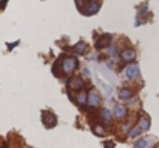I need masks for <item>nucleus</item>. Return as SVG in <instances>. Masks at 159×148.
Wrapping results in <instances>:
<instances>
[{
  "instance_id": "nucleus-8",
  "label": "nucleus",
  "mask_w": 159,
  "mask_h": 148,
  "mask_svg": "<svg viewBox=\"0 0 159 148\" xmlns=\"http://www.w3.org/2000/svg\"><path fill=\"white\" fill-rule=\"evenodd\" d=\"M42 120H43V123L50 128V127H54L56 125V122H57V119H56V116L51 114V117H48V111H43V114H42Z\"/></svg>"
},
{
  "instance_id": "nucleus-16",
  "label": "nucleus",
  "mask_w": 159,
  "mask_h": 148,
  "mask_svg": "<svg viewBox=\"0 0 159 148\" xmlns=\"http://www.w3.org/2000/svg\"><path fill=\"white\" fill-rule=\"evenodd\" d=\"M148 145H150V139H138L134 144L136 148H147Z\"/></svg>"
},
{
  "instance_id": "nucleus-18",
  "label": "nucleus",
  "mask_w": 159,
  "mask_h": 148,
  "mask_svg": "<svg viewBox=\"0 0 159 148\" xmlns=\"http://www.w3.org/2000/svg\"><path fill=\"white\" fill-rule=\"evenodd\" d=\"M93 130H94V133H96V134H101V136L104 134V130H102V128H99V127H93Z\"/></svg>"
},
{
  "instance_id": "nucleus-9",
  "label": "nucleus",
  "mask_w": 159,
  "mask_h": 148,
  "mask_svg": "<svg viewBox=\"0 0 159 148\" xmlns=\"http://www.w3.org/2000/svg\"><path fill=\"white\" fill-rule=\"evenodd\" d=\"M113 114H114V117H117V119H124V117L127 116V108H125L124 105H116L114 110H113Z\"/></svg>"
},
{
  "instance_id": "nucleus-15",
  "label": "nucleus",
  "mask_w": 159,
  "mask_h": 148,
  "mask_svg": "<svg viewBox=\"0 0 159 148\" xmlns=\"http://www.w3.org/2000/svg\"><path fill=\"white\" fill-rule=\"evenodd\" d=\"M76 102H77L79 105H84L85 102H88V93H85V91L79 93V94L76 96Z\"/></svg>"
},
{
  "instance_id": "nucleus-3",
  "label": "nucleus",
  "mask_w": 159,
  "mask_h": 148,
  "mask_svg": "<svg viewBox=\"0 0 159 148\" xmlns=\"http://www.w3.org/2000/svg\"><path fill=\"white\" fill-rule=\"evenodd\" d=\"M82 88H85V82H84V79H80V77H71V79L68 80V90L80 91Z\"/></svg>"
},
{
  "instance_id": "nucleus-12",
  "label": "nucleus",
  "mask_w": 159,
  "mask_h": 148,
  "mask_svg": "<svg viewBox=\"0 0 159 148\" xmlns=\"http://www.w3.org/2000/svg\"><path fill=\"white\" fill-rule=\"evenodd\" d=\"M138 127H139L142 131H147V130L150 128V119H148V117H141V119L138 120Z\"/></svg>"
},
{
  "instance_id": "nucleus-23",
  "label": "nucleus",
  "mask_w": 159,
  "mask_h": 148,
  "mask_svg": "<svg viewBox=\"0 0 159 148\" xmlns=\"http://www.w3.org/2000/svg\"><path fill=\"white\" fill-rule=\"evenodd\" d=\"M155 148H159V144H158V145H156V147H155Z\"/></svg>"
},
{
  "instance_id": "nucleus-10",
  "label": "nucleus",
  "mask_w": 159,
  "mask_h": 148,
  "mask_svg": "<svg viewBox=\"0 0 159 148\" xmlns=\"http://www.w3.org/2000/svg\"><path fill=\"white\" fill-rule=\"evenodd\" d=\"M113 116H114L113 111H110V110H107V108L105 110H102V113H101V119L105 122L107 125H110V123L113 122Z\"/></svg>"
},
{
  "instance_id": "nucleus-22",
  "label": "nucleus",
  "mask_w": 159,
  "mask_h": 148,
  "mask_svg": "<svg viewBox=\"0 0 159 148\" xmlns=\"http://www.w3.org/2000/svg\"><path fill=\"white\" fill-rule=\"evenodd\" d=\"M105 147H107V148H111V144H107Z\"/></svg>"
},
{
  "instance_id": "nucleus-20",
  "label": "nucleus",
  "mask_w": 159,
  "mask_h": 148,
  "mask_svg": "<svg viewBox=\"0 0 159 148\" xmlns=\"http://www.w3.org/2000/svg\"><path fill=\"white\" fill-rule=\"evenodd\" d=\"M136 100H138V99H136V97H133V96H131V97L128 99V103H130V105H134V103H136Z\"/></svg>"
},
{
  "instance_id": "nucleus-4",
  "label": "nucleus",
  "mask_w": 159,
  "mask_h": 148,
  "mask_svg": "<svg viewBox=\"0 0 159 148\" xmlns=\"http://www.w3.org/2000/svg\"><path fill=\"white\" fill-rule=\"evenodd\" d=\"M96 83L102 88V91L105 93V96H107V99L110 100V102H113V88L108 85V83H105L102 79H99V77H96Z\"/></svg>"
},
{
  "instance_id": "nucleus-14",
  "label": "nucleus",
  "mask_w": 159,
  "mask_h": 148,
  "mask_svg": "<svg viewBox=\"0 0 159 148\" xmlns=\"http://www.w3.org/2000/svg\"><path fill=\"white\" fill-rule=\"evenodd\" d=\"M130 97H131L130 88H122V90H119V99H120V100H128Z\"/></svg>"
},
{
  "instance_id": "nucleus-2",
  "label": "nucleus",
  "mask_w": 159,
  "mask_h": 148,
  "mask_svg": "<svg viewBox=\"0 0 159 148\" xmlns=\"http://www.w3.org/2000/svg\"><path fill=\"white\" fill-rule=\"evenodd\" d=\"M120 74H122V77H127V79H136L139 76V66L136 63H130L122 70Z\"/></svg>"
},
{
  "instance_id": "nucleus-21",
  "label": "nucleus",
  "mask_w": 159,
  "mask_h": 148,
  "mask_svg": "<svg viewBox=\"0 0 159 148\" xmlns=\"http://www.w3.org/2000/svg\"><path fill=\"white\" fill-rule=\"evenodd\" d=\"M82 73H84V76H90V74H91V71H90L88 68H84V70H82Z\"/></svg>"
},
{
  "instance_id": "nucleus-5",
  "label": "nucleus",
  "mask_w": 159,
  "mask_h": 148,
  "mask_svg": "<svg viewBox=\"0 0 159 148\" xmlns=\"http://www.w3.org/2000/svg\"><path fill=\"white\" fill-rule=\"evenodd\" d=\"M101 9V0H90L87 6V16H94Z\"/></svg>"
},
{
  "instance_id": "nucleus-1",
  "label": "nucleus",
  "mask_w": 159,
  "mask_h": 148,
  "mask_svg": "<svg viewBox=\"0 0 159 148\" xmlns=\"http://www.w3.org/2000/svg\"><path fill=\"white\" fill-rule=\"evenodd\" d=\"M77 66H79V59H77L76 56H70V57H66V59L63 60V63H62V70H63L65 74H71Z\"/></svg>"
},
{
  "instance_id": "nucleus-6",
  "label": "nucleus",
  "mask_w": 159,
  "mask_h": 148,
  "mask_svg": "<svg viewBox=\"0 0 159 148\" xmlns=\"http://www.w3.org/2000/svg\"><path fill=\"white\" fill-rule=\"evenodd\" d=\"M101 102H102V96H101L99 93H96V91L88 93V105H91V106H99Z\"/></svg>"
},
{
  "instance_id": "nucleus-7",
  "label": "nucleus",
  "mask_w": 159,
  "mask_h": 148,
  "mask_svg": "<svg viewBox=\"0 0 159 148\" xmlns=\"http://www.w3.org/2000/svg\"><path fill=\"white\" fill-rule=\"evenodd\" d=\"M120 59L125 62H131L136 59V51L134 49H124V51H120Z\"/></svg>"
},
{
  "instance_id": "nucleus-11",
  "label": "nucleus",
  "mask_w": 159,
  "mask_h": 148,
  "mask_svg": "<svg viewBox=\"0 0 159 148\" xmlns=\"http://www.w3.org/2000/svg\"><path fill=\"white\" fill-rule=\"evenodd\" d=\"M74 51L79 52V54H85V52L88 51V45H87L84 40H80V42H77V43L74 45Z\"/></svg>"
},
{
  "instance_id": "nucleus-17",
  "label": "nucleus",
  "mask_w": 159,
  "mask_h": 148,
  "mask_svg": "<svg viewBox=\"0 0 159 148\" xmlns=\"http://www.w3.org/2000/svg\"><path fill=\"white\" fill-rule=\"evenodd\" d=\"M141 133H142V130H141L139 127H136V128H133V130L130 131V137H131V139H136Z\"/></svg>"
},
{
  "instance_id": "nucleus-19",
  "label": "nucleus",
  "mask_w": 159,
  "mask_h": 148,
  "mask_svg": "<svg viewBox=\"0 0 159 148\" xmlns=\"http://www.w3.org/2000/svg\"><path fill=\"white\" fill-rule=\"evenodd\" d=\"M107 51H108L110 54H113V56L116 54V48H114V47H107Z\"/></svg>"
},
{
  "instance_id": "nucleus-13",
  "label": "nucleus",
  "mask_w": 159,
  "mask_h": 148,
  "mask_svg": "<svg viewBox=\"0 0 159 148\" xmlns=\"http://www.w3.org/2000/svg\"><path fill=\"white\" fill-rule=\"evenodd\" d=\"M110 40H111V36H110V34H104V36H102V40H98L96 48H98V49L105 48L107 43H110Z\"/></svg>"
}]
</instances>
